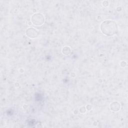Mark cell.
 Here are the masks:
<instances>
[{
  "mask_svg": "<svg viewBox=\"0 0 128 128\" xmlns=\"http://www.w3.org/2000/svg\"><path fill=\"white\" fill-rule=\"evenodd\" d=\"M100 30L104 34L107 36H112L118 32L117 24L114 20H106L102 23Z\"/></svg>",
  "mask_w": 128,
  "mask_h": 128,
  "instance_id": "1",
  "label": "cell"
},
{
  "mask_svg": "<svg viewBox=\"0 0 128 128\" xmlns=\"http://www.w3.org/2000/svg\"><path fill=\"white\" fill-rule=\"evenodd\" d=\"M32 24L36 26L42 25L44 22V17L41 14H35L31 18Z\"/></svg>",
  "mask_w": 128,
  "mask_h": 128,
  "instance_id": "2",
  "label": "cell"
},
{
  "mask_svg": "<svg viewBox=\"0 0 128 128\" xmlns=\"http://www.w3.org/2000/svg\"><path fill=\"white\" fill-rule=\"evenodd\" d=\"M26 34L27 36L31 38H34L38 36V32L33 28H30L26 30Z\"/></svg>",
  "mask_w": 128,
  "mask_h": 128,
  "instance_id": "3",
  "label": "cell"
},
{
  "mask_svg": "<svg viewBox=\"0 0 128 128\" xmlns=\"http://www.w3.org/2000/svg\"><path fill=\"white\" fill-rule=\"evenodd\" d=\"M120 108V104L118 102H114L110 104V109L114 112H117Z\"/></svg>",
  "mask_w": 128,
  "mask_h": 128,
  "instance_id": "4",
  "label": "cell"
}]
</instances>
